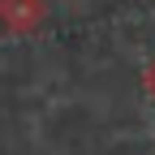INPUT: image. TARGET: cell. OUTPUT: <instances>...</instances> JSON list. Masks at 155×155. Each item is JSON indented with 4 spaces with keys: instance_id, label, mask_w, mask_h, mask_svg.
Here are the masks:
<instances>
[{
    "instance_id": "1",
    "label": "cell",
    "mask_w": 155,
    "mask_h": 155,
    "mask_svg": "<svg viewBox=\"0 0 155 155\" xmlns=\"http://www.w3.org/2000/svg\"><path fill=\"white\" fill-rule=\"evenodd\" d=\"M48 22V0H0V26L9 35H35Z\"/></svg>"
},
{
    "instance_id": "2",
    "label": "cell",
    "mask_w": 155,
    "mask_h": 155,
    "mask_svg": "<svg viewBox=\"0 0 155 155\" xmlns=\"http://www.w3.org/2000/svg\"><path fill=\"white\" fill-rule=\"evenodd\" d=\"M142 82H147V91H151V99H155V61L147 65V73H142Z\"/></svg>"
}]
</instances>
